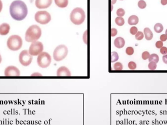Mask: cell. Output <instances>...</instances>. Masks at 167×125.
<instances>
[{
  "label": "cell",
  "mask_w": 167,
  "mask_h": 125,
  "mask_svg": "<svg viewBox=\"0 0 167 125\" xmlns=\"http://www.w3.org/2000/svg\"><path fill=\"white\" fill-rule=\"evenodd\" d=\"M9 11L12 18L16 21L24 20L28 13L26 5L21 0L13 1L10 5Z\"/></svg>",
  "instance_id": "obj_1"
},
{
  "label": "cell",
  "mask_w": 167,
  "mask_h": 125,
  "mask_svg": "<svg viewBox=\"0 0 167 125\" xmlns=\"http://www.w3.org/2000/svg\"><path fill=\"white\" fill-rule=\"evenodd\" d=\"M42 30L37 25L30 26L26 30L25 34V39L28 42L37 41L41 36Z\"/></svg>",
  "instance_id": "obj_2"
},
{
  "label": "cell",
  "mask_w": 167,
  "mask_h": 125,
  "mask_svg": "<svg viewBox=\"0 0 167 125\" xmlns=\"http://www.w3.org/2000/svg\"><path fill=\"white\" fill-rule=\"evenodd\" d=\"M70 17V20L73 24L76 25H80L82 24L85 20V13L82 8L77 7L72 11Z\"/></svg>",
  "instance_id": "obj_3"
},
{
  "label": "cell",
  "mask_w": 167,
  "mask_h": 125,
  "mask_svg": "<svg viewBox=\"0 0 167 125\" xmlns=\"http://www.w3.org/2000/svg\"><path fill=\"white\" fill-rule=\"evenodd\" d=\"M23 40L21 37L17 35H13L9 37L7 41L8 48L12 51H17L22 47Z\"/></svg>",
  "instance_id": "obj_4"
},
{
  "label": "cell",
  "mask_w": 167,
  "mask_h": 125,
  "mask_svg": "<svg viewBox=\"0 0 167 125\" xmlns=\"http://www.w3.org/2000/svg\"><path fill=\"white\" fill-rule=\"evenodd\" d=\"M68 54V49L67 47L61 45L56 47L53 52V58L56 61H61L64 59Z\"/></svg>",
  "instance_id": "obj_5"
},
{
  "label": "cell",
  "mask_w": 167,
  "mask_h": 125,
  "mask_svg": "<svg viewBox=\"0 0 167 125\" xmlns=\"http://www.w3.org/2000/svg\"><path fill=\"white\" fill-rule=\"evenodd\" d=\"M37 62L40 67L46 68L50 65L51 62V57L48 53L42 52L38 55Z\"/></svg>",
  "instance_id": "obj_6"
},
{
  "label": "cell",
  "mask_w": 167,
  "mask_h": 125,
  "mask_svg": "<svg viewBox=\"0 0 167 125\" xmlns=\"http://www.w3.org/2000/svg\"><path fill=\"white\" fill-rule=\"evenodd\" d=\"M35 20L40 24L46 25L51 21V16L46 11H39L35 15Z\"/></svg>",
  "instance_id": "obj_7"
},
{
  "label": "cell",
  "mask_w": 167,
  "mask_h": 125,
  "mask_svg": "<svg viewBox=\"0 0 167 125\" xmlns=\"http://www.w3.org/2000/svg\"><path fill=\"white\" fill-rule=\"evenodd\" d=\"M43 44L40 42L35 41L31 43L28 52L31 56H37L43 52Z\"/></svg>",
  "instance_id": "obj_8"
},
{
  "label": "cell",
  "mask_w": 167,
  "mask_h": 125,
  "mask_svg": "<svg viewBox=\"0 0 167 125\" xmlns=\"http://www.w3.org/2000/svg\"><path fill=\"white\" fill-rule=\"evenodd\" d=\"M32 56H31L28 51L26 50H24L20 53L19 56V62L23 66H28L32 62Z\"/></svg>",
  "instance_id": "obj_9"
},
{
  "label": "cell",
  "mask_w": 167,
  "mask_h": 125,
  "mask_svg": "<svg viewBox=\"0 0 167 125\" xmlns=\"http://www.w3.org/2000/svg\"><path fill=\"white\" fill-rule=\"evenodd\" d=\"M4 74L5 76H19L20 71L16 66H8L5 69Z\"/></svg>",
  "instance_id": "obj_10"
},
{
  "label": "cell",
  "mask_w": 167,
  "mask_h": 125,
  "mask_svg": "<svg viewBox=\"0 0 167 125\" xmlns=\"http://www.w3.org/2000/svg\"><path fill=\"white\" fill-rule=\"evenodd\" d=\"M52 2V0H36L35 5L39 9H45L50 7Z\"/></svg>",
  "instance_id": "obj_11"
},
{
  "label": "cell",
  "mask_w": 167,
  "mask_h": 125,
  "mask_svg": "<svg viewBox=\"0 0 167 125\" xmlns=\"http://www.w3.org/2000/svg\"><path fill=\"white\" fill-rule=\"evenodd\" d=\"M57 76H70L71 72L69 69L65 66L60 67L57 71Z\"/></svg>",
  "instance_id": "obj_12"
},
{
  "label": "cell",
  "mask_w": 167,
  "mask_h": 125,
  "mask_svg": "<svg viewBox=\"0 0 167 125\" xmlns=\"http://www.w3.org/2000/svg\"><path fill=\"white\" fill-rule=\"evenodd\" d=\"M10 29V26L7 23H3L0 25V35L4 36L7 35Z\"/></svg>",
  "instance_id": "obj_13"
},
{
  "label": "cell",
  "mask_w": 167,
  "mask_h": 125,
  "mask_svg": "<svg viewBox=\"0 0 167 125\" xmlns=\"http://www.w3.org/2000/svg\"><path fill=\"white\" fill-rule=\"evenodd\" d=\"M114 44L116 48L118 49H121L124 47L125 45V41L123 38L117 37L115 39Z\"/></svg>",
  "instance_id": "obj_14"
},
{
  "label": "cell",
  "mask_w": 167,
  "mask_h": 125,
  "mask_svg": "<svg viewBox=\"0 0 167 125\" xmlns=\"http://www.w3.org/2000/svg\"><path fill=\"white\" fill-rule=\"evenodd\" d=\"M144 33L145 36V38L147 40L150 41L153 39V33L149 28L146 27L145 28H144Z\"/></svg>",
  "instance_id": "obj_15"
},
{
  "label": "cell",
  "mask_w": 167,
  "mask_h": 125,
  "mask_svg": "<svg viewBox=\"0 0 167 125\" xmlns=\"http://www.w3.org/2000/svg\"><path fill=\"white\" fill-rule=\"evenodd\" d=\"M139 19L136 15L130 16L128 19V24L129 25H136L138 23Z\"/></svg>",
  "instance_id": "obj_16"
},
{
  "label": "cell",
  "mask_w": 167,
  "mask_h": 125,
  "mask_svg": "<svg viewBox=\"0 0 167 125\" xmlns=\"http://www.w3.org/2000/svg\"><path fill=\"white\" fill-rule=\"evenodd\" d=\"M55 4L60 8L66 7L68 3V0H54Z\"/></svg>",
  "instance_id": "obj_17"
},
{
  "label": "cell",
  "mask_w": 167,
  "mask_h": 125,
  "mask_svg": "<svg viewBox=\"0 0 167 125\" xmlns=\"http://www.w3.org/2000/svg\"><path fill=\"white\" fill-rule=\"evenodd\" d=\"M159 57L158 56V55H157L156 54L154 53L152 54V55H150V56L149 58V62H154L156 63L159 62Z\"/></svg>",
  "instance_id": "obj_18"
},
{
  "label": "cell",
  "mask_w": 167,
  "mask_h": 125,
  "mask_svg": "<svg viewBox=\"0 0 167 125\" xmlns=\"http://www.w3.org/2000/svg\"><path fill=\"white\" fill-rule=\"evenodd\" d=\"M154 31L157 33H161L163 30V26L160 23H157L154 26Z\"/></svg>",
  "instance_id": "obj_19"
},
{
  "label": "cell",
  "mask_w": 167,
  "mask_h": 125,
  "mask_svg": "<svg viewBox=\"0 0 167 125\" xmlns=\"http://www.w3.org/2000/svg\"><path fill=\"white\" fill-rule=\"evenodd\" d=\"M115 23L119 26H122L125 24V20L122 17H117L115 19Z\"/></svg>",
  "instance_id": "obj_20"
},
{
  "label": "cell",
  "mask_w": 167,
  "mask_h": 125,
  "mask_svg": "<svg viewBox=\"0 0 167 125\" xmlns=\"http://www.w3.org/2000/svg\"><path fill=\"white\" fill-rule=\"evenodd\" d=\"M119 59V55L116 52H112L111 53V62H115Z\"/></svg>",
  "instance_id": "obj_21"
},
{
  "label": "cell",
  "mask_w": 167,
  "mask_h": 125,
  "mask_svg": "<svg viewBox=\"0 0 167 125\" xmlns=\"http://www.w3.org/2000/svg\"><path fill=\"white\" fill-rule=\"evenodd\" d=\"M113 67L115 70H122L123 68V66L121 62H117L114 64Z\"/></svg>",
  "instance_id": "obj_22"
},
{
  "label": "cell",
  "mask_w": 167,
  "mask_h": 125,
  "mask_svg": "<svg viewBox=\"0 0 167 125\" xmlns=\"http://www.w3.org/2000/svg\"><path fill=\"white\" fill-rule=\"evenodd\" d=\"M144 33L141 31H138L135 34V38L137 40H141L144 38Z\"/></svg>",
  "instance_id": "obj_23"
},
{
  "label": "cell",
  "mask_w": 167,
  "mask_h": 125,
  "mask_svg": "<svg viewBox=\"0 0 167 125\" xmlns=\"http://www.w3.org/2000/svg\"><path fill=\"white\" fill-rule=\"evenodd\" d=\"M148 67L150 70H155L157 67V64L154 62H150L148 64Z\"/></svg>",
  "instance_id": "obj_24"
},
{
  "label": "cell",
  "mask_w": 167,
  "mask_h": 125,
  "mask_svg": "<svg viewBox=\"0 0 167 125\" xmlns=\"http://www.w3.org/2000/svg\"><path fill=\"white\" fill-rule=\"evenodd\" d=\"M138 6L141 9H144L145 8H146L147 6V4H146V2L144 0H140L138 1Z\"/></svg>",
  "instance_id": "obj_25"
},
{
  "label": "cell",
  "mask_w": 167,
  "mask_h": 125,
  "mask_svg": "<svg viewBox=\"0 0 167 125\" xmlns=\"http://www.w3.org/2000/svg\"><path fill=\"white\" fill-rule=\"evenodd\" d=\"M116 14H117V15L118 17H123V16H124L125 15V10L123 8H119L117 10Z\"/></svg>",
  "instance_id": "obj_26"
},
{
  "label": "cell",
  "mask_w": 167,
  "mask_h": 125,
  "mask_svg": "<svg viewBox=\"0 0 167 125\" xmlns=\"http://www.w3.org/2000/svg\"><path fill=\"white\" fill-rule=\"evenodd\" d=\"M126 53L128 55H132L134 53V49L132 47H128L126 50Z\"/></svg>",
  "instance_id": "obj_27"
},
{
  "label": "cell",
  "mask_w": 167,
  "mask_h": 125,
  "mask_svg": "<svg viewBox=\"0 0 167 125\" xmlns=\"http://www.w3.org/2000/svg\"><path fill=\"white\" fill-rule=\"evenodd\" d=\"M128 67L131 70H134L136 68L137 65H136V64L135 62L131 61V62H128Z\"/></svg>",
  "instance_id": "obj_28"
},
{
  "label": "cell",
  "mask_w": 167,
  "mask_h": 125,
  "mask_svg": "<svg viewBox=\"0 0 167 125\" xmlns=\"http://www.w3.org/2000/svg\"><path fill=\"white\" fill-rule=\"evenodd\" d=\"M150 56V54L148 51H144V52H143V53L142 54V58L144 60H146L149 59Z\"/></svg>",
  "instance_id": "obj_29"
},
{
  "label": "cell",
  "mask_w": 167,
  "mask_h": 125,
  "mask_svg": "<svg viewBox=\"0 0 167 125\" xmlns=\"http://www.w3.org/2000/svg\"><path fill=\"white\" fill-rule=\"evenodd\" d=\"M138 32V29L135 26H132L130 29V33L132 35H135Z\"/></svg>",
  "instance_id": "obj_30"
},
{
  "label": "cell",
  "mask_w": 167,
  "mask_h": 125,
  "mask_svg": "<svg viewBox=\"0 0 167 125\" xmlns=\"http://www.w3.org/2000/svg\"><path fill=\"white\" fill-rule=\"evenodd\" d=\"M155 46L157 49H161L163 46V42H162L161 41H157L155 44Z\"/></svg>",
  "instance_id": "obj_31"
},
{
  "label": "cell",
  "mask_w": 167,
  "mask_h": 125,
  "mask_svg": "<svg viewBox=\"0 0 167 125\" xmlns=\"http://www.w3.org/2000/svg\"><path fill=\"white\" fill-rule=\"evenodd\" d=\"M160 53L163 55H166L167 54V48L163 47L160 49Z\"/></svg>",
  "instance_id": "obj_32"
},
{
  "label": "cell",
  "mask_w": 167,
  "mask_h": 125,
  "mask_svg": "<svg viewBox=\"0 0 167 125\" xmlns=\"http://www.w3.org/2000/svg\"><path fill=\"white\" fill-rule=\"evenodd\" d=\"M117 34V30L116 28H112L111 29V36L114 37Z\"/></svg>",
  "instance_id": "obj_33"
},
{
  "label": "cell",
  "mask_w": 167,
  "mask_h": 125,
  "mask_svg": "<svg viewBox=\"0 0 167 125\" xmlns=\"http://www.w3.org/2000/svg\"><path fill=\"white\" fill-rule=\"evenodd\" d=\"M160 38L162 42H165L167 40V35L166 34H162L161 35Z\"/></svg>",
  "instance_id": "obj_34"
},
{
  "label": "cell",
  "mask_w": 167,
  "mask_h": 125,
  "mask_svg": "<svg viewBox=\"0 0 167 125\" xmlns=\"http://www.w3.org/2000/svg\"><path fill=\"white\" fill-rule=\"evenodd\" d=\"M162 60L163 62H164L165 63L167 64V55H165L163 56L162 57Z\"/></svg>",
  "instance_id": "obj_35"
},
{
  "label": "cell",
  "mask_w": 167,
  "mask_h": 125,
  "mask_svg": "<svg viewBox=\"0 0 167 125\" xmlns=\"http://www.w3.org/2000/svg\"><path fill=\"white\" fill-rule=\"evenodd\" d=\"M31 76H42V75L41 74V73H38V72H35V73H34L33 74H32L31 75Z\"/></svg>",
  "instance_id": "obj_36"
},
{
  "label": "cell",
  "mask_w": 167,
  "mask_h": 125,
  "mask_svg": "<svg viewBox=\"0 0 167 125\" xmlns=\"http://www.w3.org/2000/svg\"><path fill=\"white\" fill-rule=\"evenodd\" d=\"M161 3L162 5H165L167 4V0H161Z\"/></svg>",
  "instance_id": "obj_37"
},
{
  "label": "cell",
  "mask_w": 167,
  "mask_h": 125,
  "mask_svg": "<svg viewBox=\"0 0 167 125\" xmlns=\"http://www.w3.org/2000/svg\"><path fill=\"white\" fill-rule=\"evenodd\" d=\"M2 8V2L1 1V0H0V12H1Z\"/></svg>",
  "instance_id": "obj_38"
},
{
  "label": "cell",
  "mask_w": 167,
  "mask_h": 125,
  "mask_svg": "<svg viewBox=\"0 0 167 125\" xmlns=\"http://www.w3.org/2000/svg\"><path fill=\"white\" fill-rule=\"evenodd\" d=\"M116 0H111V4H115L116 2Z\"/></svg>",
  "instance_id": "obj_39"
},
{
  "label": "cell",
  "mask_w": 167,
  "mask_h": 125,
  "mask_svg": "<svg viewBox=\"0 0 167 125\" xmlns=\"http://www.w3.org/2000/svg\"><path fill=\"white\" fill-rule=\"evenodd\" d=\"M1 61H2V58H1V55L0 54V63L1 62Z\"/></svg>",
  "instance_id": "obj_40"
},
{
  "label": "cell",
  "mask_w": 167,
  "mask_h": 125,
  "mask_svg": "<svg viewBox=\"0 0 167 125\" xmlns=\"http://www.w3.org/2000/svg\"><path fill=\"white\" fill-rule=\"evenodd\" d=\"M166 35H167V29H166Z\"/></svg>",
  "instance_id": "obj_41"
},
{
  "label": "cell",
  "mask_w": 167,
  "mask_h": 125,
  "mask_svg": "<svg viewBox=\"0 0 167 125\" xmlns=\"http://www.w3.org/2000/svg\"></svg>",
  "instance_id": "obj_42"
}]
</instances>
